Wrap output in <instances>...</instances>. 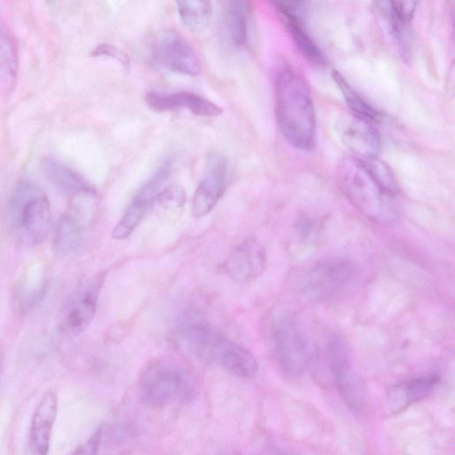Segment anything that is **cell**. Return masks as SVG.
Segmentation results:
<instances>
[{
    "label": "cell",
    "mask_w": 455,
    "mask_h": 455,
    "mask_svg": "<svg viewBox=\"0 0 455 455\" xmlns=\"http://www.w3.org/2000/svg\"><path fill=\"white\" fill-rule=\"evenodd\" d=\"M363 162L373 178L387 193L393 194L397 190L392 172L382 161L375 157Z\"/></svg>",
    "instance_id": "obj_27"
},
{
    "label": "cell",
    "mask_w": 455,
    "mask_h": 455,
    "mask_svg": "<svg viewBox=\"0 0 455 455\" xmlns=\"http://www.w3.org/2000/svg\"><path fill=\"white\" fill-rule=\"evenodd\" d=\"M85 227L68 212L59 219L54 232V246L61 252H72L79 248Z\"/></svg>",
    "instance_id": "obj_22"
},
{
    "label": "cell",
    "mask_w": 455,
    "mask_h": 455,
    "mask_svg": "<svg viewBox=\"0 0 455 455\" xmlns=\"http://www.w3.org/2000/svg\"><path fill=\"white\" fill-rule=\"evenodd\" d=\"M436 375L421 376L401 381L387 391L388 405L399 412L427 397L438 384Z\"/></svg>",
    "instance_id": "obj_18"
},
{
    "label": "cell",
    "mask_w": 455,
    "mask_h": 455,
    "mask_svg": "<svg viewBox=\"0 0 455 455\" xmlns=\"http://www.w3.org/2000/svg\"><path fill=\"white\" fill-rule=\"evenodd\" d=\"M338 131L343 144L355 158L366 161L377 157L380 139L370 122L356 116H345L339 121Z\"/></svg>",
    "instance_id": "obj_14"
},
{
    "label": "cell",
    "mask_w": 455,
    "mask_h": 455,
    "mask_svg": "<svg viewBox=\"0 0 455 455\" xmlns=\"http://www.w3.org/2000/svg\"><path fill=\"white\" fill-rule=\"evenodd\" d=\"M16 55L8 35L0 30V88H8L15 78Z\"/></svg>",
    "instance_id": "obj_25"
},
{
    "label": "cell",
    "mask_w": 455,
    "mask_h": 455,
    "mask_svg": "<svg viewBox=\"0 0 455 455\" xmlns=\"http://www.w3.org/2000/svg\"><path fill=\"white\" fill-rule=\"evenodd\" d=\"M229 164L226 156L211 154L204 167L203 176L195 190L192 214L201 218L207 215L224 194L228 179Z\"/></svg>",
    "instance_id": "obj_9"
},
{
    "label": "cell",
    "mask_w": 455,
    "mask_h": 455,
    "mask_svg": "<svg viewBox=\"0 0 455 455\" xmlns=\"http://www.w3.org/2000/svg\"><path fill=\"white\" fill-rule=\"evenodd\" d=\"M278 128L294 148L308 150L315 141L316 120L311 92L304 78L291 68H283L275 84Z\"/></svg>",
    "instance_id": "obj_1"
},
{
    "label": "cell",
    "mask_w": 455,
    "mask_h": 455,
    "mask_svg": "<svg viewBox=\"0 0 455 455\" xmlns=\"http://www.w3.org/2000/svg\"><path fill=\"white\" fill-rule=\"evenodd\" d=\"M272 336L282 370L292 376L304 373L310 364L312 352L298 323L286 314L276 316L272 324Z\"/></svg>",
    "instance_id": "obj_6"
},
{
    "label": "cell",
    "mask_w": 455,
    "mask_h": 455,
    "mask_svg": "<svg viewBox=\"0 0 455 455\" xmlns=\"http://www.w3.org/2000/svg\"><path fill=\"white\" fill-rule=\"evenodd\" d=\"M93 55L113 58L126 67L130 64L129 56L122 50L111 44H104L100 45L94 50Z\"/></svg>",
    "instance_id": "obj_29"
},
{
    "label": "cell",
    "mask_w": 455,
    "mask_h": 455,
    "mask_svg": "<svg viewBox=\"0 0 455 455\" xmlns=\"http://www.w3.org/2000/svg\"><path fill=\"white\" fill-rule=\"evenodd\" d=\"M145 100L152 109L159 112L185 108L194 115L207 117L218 116L223 112L219 105L192 92H150Z\"/></svg>",
    "instance_id": "obj_15"
},
{
    "label": "cell",
    "mask_w": 455,
    "mask_h": 455,
    "mask_svg": "<svg viewBox=\"0 0 455 455\" xmlns=\"http://www.w3.org/2000/svg\"><path fill=\"white\" fill-rule=\"evenodd\" d=\"M300 2H275L274 5L281 20L303 54L312 62L321 65L323 55L307 32L300 16Z\"/></svg>",
    "instance_id": "obj_17"
},
{
    "label": "cell",
    "mask_w": 455,
    "mask_h": 455,
    "mask_svg": "<svg viewBox=\"0 0 455 455\" xmlns=\"http://www.w3.org/2000/svg\"><path fill=\"white\" fill-rule=\"evenodd\" d=\"M225 21L232 43L242 47L247 44L250 9L247 2L228 1L225 5Z\"/></svg>",
    "instance_id": "obj_20"
},
{
    "label": "cell",
    "mask_w": 455,
    "mask_h": 455,
    "mask_svg": "<svg viewBox=\"0 0 455 455\" xmlns=\"http://www.w3.org/2000/svg\"><path fill=\"white\" fill-rule=\"evenodd\" d=\"M376 4L399 54L404 60H410L412 50L410 22L417 2L382 1Z\"/></svg>",
    "instance_id": "obj_12"
},
{
    "label": "cell",
    "mask_w": 455,
    "mask_h": 455,
    "mask_svg": "<svg viewBox=\"0 0 455 455\" xmlns=\"http://www.w3.org/2000/svg\"><path fill=\"white\" fill-rule=\"evenodd\" d=\"M149 207L150 204L134 196L123 217L114 227L111 236L116 240L130 236Z\"/></svg>",
    "instance_id": "obj_24"
},
{
    "label": "cell",
    "mask_w": 455,
    "mask_h": 455,
    "mask_svg": "<svg viewBox=\"0 0 455 455\" xmlns=\"http://www.w3.org/2000/svg\"><path fill=\"white\" fill-rule=\"evenodd\" d=\"M202 361L215 363L229 374L251 379L258 371L255 357L243 347L216 332L202 356Z\"/></svg>",
    "instance_id": "obj_10"
},
{
    "label": "cell",
    "mask_w": 455,
    "mask_h": 455,
    "mask_svg": "<svg viewBox=\"0 0 455 455\" xmlns=\"http://www.w3.org/2000/svg\"><path fill=\"white\" fill-rule=\"evenodd\" d=\"M337 177L344 195L366 218L381 225L395 220L391 194L377 182L363 161L355 157L341 159Z\"/></svg>",
    "instance_id": "obj_2"
},
{
    "label": "cell",
    "mask_w": 455,
    "mask_h": 455,
    "mask_svg": "<svg viewBox=\"0 0 455 455\" xmlns=\"http://www.w3.org/2000/svg\"><path fill=\"white\" fill-rule=\"evenodd\" d=\"M44 175L57 187L70 193H76L94 188L78 172L52 157H46L42 163Z\"/></svg>",
    "instance_id": "obj_19"
},
{
    "label": "cell",
    "mask_w": 455,
    "mask_h": 455,
    "mask_svg": "<svg viewBox=\"0 0 455 455\" xmlns=\"http://www.w3.org/2000/svg\"><path fill=\"white\" fill-rule=\"evenodd\" d=\"M57 411L58 397L53 391H48L37 404L31 419L28 433L30 455H48Z\"/></svg>",
    "instance_id": "obj_16"
},
{
    "label": "cell",
    "mask_w": 455,
    "mask_h": 455,
    "mask_svg": "<svg viewBox=\"0 0 455 455\" xmlns=\"http://www.w3.org/2000/svg\"><path fill=\"white\" fill-rule=\"evenodd\" d=\"M104 280V273L97 274L87 280L74 294L61 323L66 333L79 334L92 323Z\"/></svg>",
    "instance_id": "obj_11"
},
{
    "label": "cell",
    "mask_w": 455,
    "mask_h": 455,
    "mask_svg": "<svg viewBox=\"0 0 455 455\" xmlns=\"http://www.w3.org/2000/svg\"><path fill=\"white\" fill-rule=\"evenodd\" d=\"M316 221L308 218L301 219L299 221V231L303 234V235L309 236L315 234L316 231Z\"/></svg>",
    "instance_id": "obj_30"
},
{
    "label": "cell",
    "mask_w": 455,
    "mask_h": 455,
    "mask_svg": "<svg viewBox=\"0 0 455 455\" xmlns=\"http://www.w3.org/2000/svg\"><path fill=\"white\" fill-rule=\"evenodd\" d=\"M102 438V429L98 427L93 434L80 446H78L71 455H97L100 450Z\"/></svg>",
    "instance_id": "obj_28"
},
{
    "label": "cell",
    "mask_w": 455,
    "mask_h": 455,
    "mask_svg": "<svg viewBox=\"0 0 455 455\" xmlns=\"http://www.w3.org/2000/svg\"><path fill=\"white\" fill-rule=\"evenodd\" d=\"M333 80L342 92L347 105L355 115L368 122H377L381 118V114L358 94L337 71L332 73Z\"/></svg>",
    "instance_id": "obj_23"
},
{
    "label": "cell",
    "mask_w": 455,
    "mask_h": 455,
    "mask_svg": "<svg viewBox=\"0 0 455 455\" xmlns=\"http://www.w3.org/2000/svg\"><path fill=\"white\" fill-rule=\"evenodd\" d=\"M196 392L194 375L185 366L171 359L149 363L139 379L141 401L152 408H163L173 403H188Z\"/></svg>",
    "instance_id": "obj_3"
},
{
    "label": "cell",
    "mask_w": 455,
    "mask_h": 455,
    "mask_svg": "<svg viewBox=\"0 0 455 455\" xmlns=\"http://www.w3.org/2000/svg\"><path fill=\"white\" fill-rule=\"evenodd\" d=\"M354 267L342 257L323 259L302 277L300 291L310 300H323L340 291L352 278Z\"/></svg>",
    "instance_id": "obj_7"
},
{
    "label": "cell",
    "mask_w": 455,
    "mask_h": 455,
    "mask_svg": "<svg viewBox=\"0 0 455 455\" xmlns=\"http://www.w3.org/2000/svg\"><path fill=\"white\" fill-rule=\"evenodd\" d=\"M150 53L156 64L172 72L190 76L201 73V61L195 49L175 31L158 33L151 43Z\"/></svg>",
    "instance_id": "obj_8"
},
{
    "label": "cell",
    "mask_w": 455,
    "mask_h": 455,
    "mask_svg": "<svg viewBox=\"0 0 455 455\" xmlns=\"http://www.w3.org/2000/svg\"><path fill=\"white\" fill-rule=\"evenodd\" d=\"M326 357L342 400L352 411H360L365 403L366 390L354 367L347 341L340 335L331 336L326 343Z\"/></svg>",
    "instance_id": "obj_5"
},
{
    "label": "cell",
    "mask_w": 455,
    "mask_h": 455,
    "mask_svg": "<svg viewBox=\"0 0 455 455\" xmlns=\"http://www.w3.org/2000/svg\"><path fill=\"white\" fill-rule=\"evenodd\" d=\"M10 215L16 239L28 246L44 241L51 228L50 203L36 184L24 181L14 190L10 203Z\"/></svg>",
    "instance_id": "obj_4"
},
{
    "label": "cell",
    "mask_w": 455,
    "mask_h": 455,
    "mask_svg": "<svg viewBox=\"0 0 455 455\" xmlns=\"http://www.w3.org/2000/svg\"><path fill=\"white\" fill-rule=\"evenodd\" d=\"M267 267L264 248L253 239L247 238L235 245L226 261L224 271L238 282H251L259 276Z\"/></svg>",
    "instance_id": "obj_13"
},
{
    "label": "cell",
    "mask_w": 455,
    "mask_h": 455,
    "mask_svg": "<svg viewBox=\"0 0 455 455\" xmlns=\"http://www.w3.org/2000/svg\"><path fill=\"white\" fill-rule=\"evenodd\" d=\"M183 25L192 32H202L210 25L213 7L210 1L187 0L176 2Z\"/></svg>",
    "instance_id": "obj_21"
},
{
    "label": "cell",
    "mask_w": 455,
    "mask_h": 455,
    "mask_svg": "<svg viewBox=\"0 0 455 455\" xmlns=\"http://www.w3.org/2000/svg\"><path fill=\"white\" fill-rule=\"evenodd\" d=\"M45 291L44 281L42 279L36 284L25 282L20 283L14 290V303L22 312L34 308L42 299Z\"/></svg>",
    "instance_id": "obj_26"
}]
</instances>
